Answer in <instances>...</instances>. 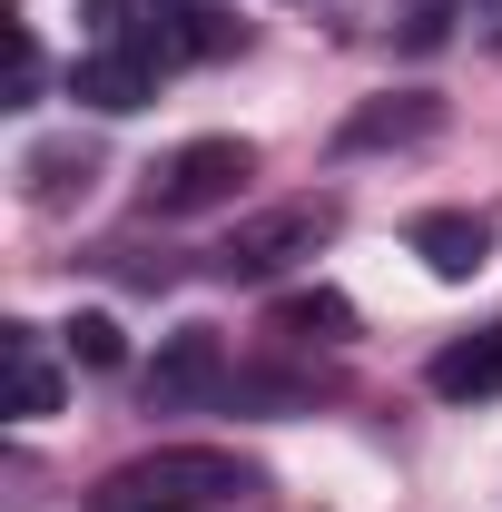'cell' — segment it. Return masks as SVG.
<instances>
[{
    "instance_id": "2",
    "label": "cell",
    "mask_w": 502,
    "mask_h": 512,
    "mask_svg": "<svg viewBox=\"0 0 502 512\" xmlns=\"http://www.w3.org/2000/svg\"><path fill=\"white\" fill-rule=\"evenodd\" d=\"M335 227H345V207H335V197H286V207H256V217H237V227H227L217 276H227V286H276V276H286V266H306Z\"/></svg>"
},
{
    "instance_id": "1",
    "label": "cell",
    "mask_w": 502,
    "mask_h": 512,
    "mask_svg": "<svg viewBox=\"0 0 502 512\" xmlns=\"http://www.w3.org/2000/svg\"><path fill=\"white\" fill-rule=\"evenodd\" d=\"M99 512H266V473L217 444H168L119 463L99 483Z\"/></svg>"
},
{
    "instance_id": "3",
    "label": "cell",
    "mask_w": 502,
    "mask_h": 512,
    "mask_svg": "<svg viewBox=\"0 0 502 512\" xmlns=\"http://www.w3.org/2000/svg\"><path fill=\"white\" fill-rule=\"evenodd\" d=\"M247 178H256L247 138H188V148L148 178V207H158V217H207V207H227Z\"/></svg>"
},
{
    "instance_id": "7",
    "label": "cell",
    "mask_w": 502,
    "mask_h": 512,
    "mask_svg": "<svg viewBox=\"0 0 502 512\" xmlns=\"http://www.w3.org/2000/svg\"><path fill=\"white\" fill-rule=\"evenodd\" d=\"M414 256L434 266L443 286H463V276H483V266H493V217H463V207L414 217Z\"/></svg>"
},
{
    "instance_id": "4",
    "label": "cell",
    "mask_w": 502,
    "mask_h": 512,
    "mask_svg": "<svg viewBox=\"0 0 502 512\" xmlns=\"http://www.w3.org/2000/svg\"><path fill=\"white\" fill-rule=\"evenodd\" d=\"M109 40H128L138 60L178 69V60H217V50H237V20H217L207 0H138L109 20Z\"/></svg>"
},
{
    "instance_id": "10",
    "label": "cell",
    "mask_w": 502,
    "mask_h": 512,
    "mask_svg": "<svg viewBox=\"0 0 502 512\" xmlns=\"http://www.w3.org/2000/svg\"><path fill=\"white\" fill-rule=\"evenodd\" d=\"M0 355H10V414H20V424L60 414V375H50V355H40V325H0Z\"/></svg>"
},
{
    "instance_id": "12",
    "label": "cell",
    "mask_w": 502,
    "mask_h": 512,
    "mask_svg": "<svg viewBox=\"0 0 502 512\" xmlns=\"http://www.w3.org/2000/svg\"><path fill=\"white\" fill-rule=\"evenodd\" d=\"M0 50H10V99H40V40H30V20H0Z\"/></svg>"
},
{
    "instance_id": "5",
    "label": "cell",
    "mask_w": 502,
    "mask_h": 512,
    "mask_svg": "<svg viewBox=\"0 0 502 512\" xmlns=\"http://www.w3.org/2000/svg\"><path fill=\"white\" fill-rule=\"evenodd\" d=\"M158 79H168V69L138 60L128 40H99L89 60L69 69V99H79V109H99V119H128V109H148V99H158Z\"/></svg>"
},
{
    "instance_id": "9",
    "label": "cell",
    "mask_w": 502,
    "mask_h": 512,
    "mask_svg": "<svg viewBox=\"0 0 502 512\" xmlns=\"http://www.w3.org/2000/svg\"><path fill=\"white\" fill-rule=\"evenodd\" d=\"M276 335L286 345H355V306L335 296V286H296V296H276Z\"/></svg>"
},
{
    "instance_id": "11",
    "label": "cell",
    "mask_w": 502,
    "mask_h": 512,
    "mask_svg": "<svg viewBox=\"0 0 502 512\" xmlns=\"http://www.w3.org/2000/svg\"><path fill=\"white\" fill-rule=\"evenodd\" d=\"M434 128H443V109H434V99H375V109H355V119H345V138H335V148L355 158V148H394V138H434Z\"/></svg>"
},
{
    "instance_id": "14",
    "label": "cell",
    "mask_w": 502,
    "mask_h": 512,
    "mask_svg": "<svg viewBox=\"0 0 502 512\" xmlns=\"http://www.w3.org/2000/svg\"><path fill=\"white\" fill-rule=\"evenodd\" d=\"M483 40H493V50H502V0H483Z\"/></svg>"
},
{
    "instance_id": "8",
    "label": "cell",
    "mask_w": 502,
    "mask_h": 512,
    "mask_svg": "<svg viewBox=\"0 0 502 512\" xmlns=\"http://www.w3.org/2000/svg\"><path fill=\"white\" fill-rule=\"evenodd\" d=\"M434 394L443 404H493L502 394V316L473 325V335H453V345L434 355Z\"/></svg>"
},
{
    "instance_id": "13",
    "label": "cell",
    "mask_w": 502,
    "mask_h": 512,
    "mask_svg": "<svg viewBox=\"0 0 502 512\" xmlns=\"http://www.w3.org/2000/svg\"><path fill=\"white\" fill-rule=\"evenodd\" d=\"M69 355H79V365H119L128 345H119V325H109V316H79V325H69Z\"/></svg>"
},
{
    "instance_id": "6",
    "label": "cell",
    "mask_w": 502,
    "mask_h": 512,
    "mask_svg": "<svg viewBox=\"0 0 502 512\" xmlns=\"http://www.w3.org/2000/svg\"><path fill=\"white\" fill-rule=\"evenodd\" d=\"M227 375V335L217 325H178L168 345H158V365H148V404H197V394H217Z\"/></svg>"
}]
</instances>
